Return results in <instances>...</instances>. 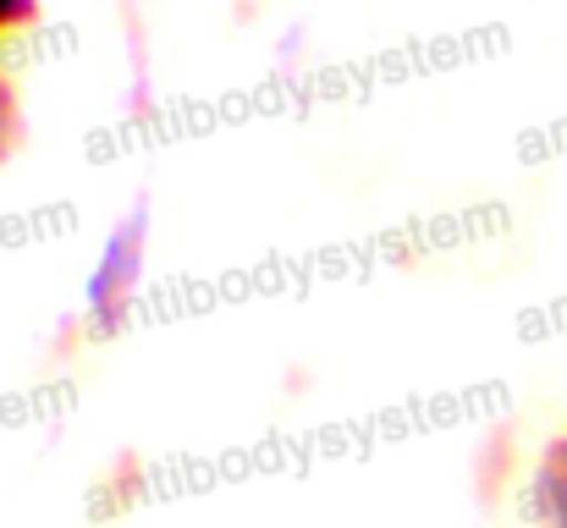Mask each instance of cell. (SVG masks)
Instances as JSON below:
<instances>
[{"instance_id": "cell-2", "label": "cell", "mask_w": 567, "mask_h": 528, "mask_svg": "<svg viewBox=\"0 0 567 528\" xmlns=\"http://www.w3.org/2000/svg\"><path fill=\"white\" fill-rule=\"evenodd\" d=\"M540 518H546V528H567V441L546 457V474H540Z\"/></svg>"}, {"instance_id": "cell-3", "label": "cell", "mask_w": 567, "mask_h": 528, "mask_svg": "<svg viewBox=\"0 0 567 528\" xmlns=\"http://www.w3.org/2000/svg\"><path fill=\"white\" fill-rule=\"evenodd\" d=\"M28 17H33V0H0V33L22 28Z\"/></svg>"}, {"instance_id": "cell-4", "label": "cell", "mask_w": 567, "mask_h": 528, "mask_svg": "<svg viewBox=\"0 0 567 528\" xmlns=\"http://www.w3.org/2000/svg\"><path fill=\"white\" fill-rule=\"evenodd\" d=\"M11 144V94L0 89V149Z\"/></svg>"}, {"instance_id": "cell-1", "label": "cell", "mask_w": 567, "mask_h": 528, "mask_svg": "<svg viewBox=\"0 0 567 528\" xmlns=\"http://www.w3.org/2000/svg\"><path fill=\"white\" fill-rule=\"evenodd\" d=\"M144 237H150V220H144V209H138V215H127V220L111 231V242H105V253H100V270H94V281H89V314H94L100 331H116L122 314H127V303H133V287H138V276H144Z\"/></svg>"}]
</instances>
